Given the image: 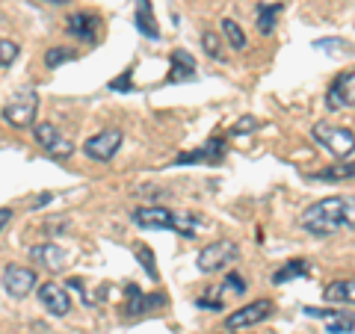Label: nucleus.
Returning <instances> with one entry per match:
<instances>
[{
  "mask_svg": "<svg viewBox=\"0 0 355 334\" xmlns=\"http://www.w3.org/2000/svg\"><path fill=\"white\" fill-rule=\"evenodd\" d=\"M299 225L314 237H331L343 228H355V198L349 195H329L323 202L311 204L302 216Z\"/></svg>",
  "mask_w": 355,
  "mask_h": 334,
  "instance_id": "obj_1",
  "label": "nucleus"
},
{
  "mask_svg": "<svg viewBox=\"0 0 355 334\" xmlns=\"http://www.w3.org/2000/svg\"><path fill=\"white\" fill-rule=\"evenodd\" d=\"M133 222H137L139 228H151V231H178L181 237L193 240L196 228L202 225V219L196 213H172V210H166L160 204H148V207H137L133 210Z\"/></svg>",
  "mask_w": 355,
  "mask_h": 334,
  "instance_id": "obj_2",
  "label": "nucleus"
},
{
  "mask_svg": "<svg viewBox=\"0 0 355 334\" xmlns=\"http://www.w3.org/2000/svg\"><path fill=\"white\" fill-rule=\"evenodd\" d=\"M36 116H39V92L36 89H21V92H15L3 107V121L18 128V130L30 128L33 121H36Z\"/></svg>",
  "mask_w": 355,
  "mask_h": 334,
  "instance_id": "obj_3",
  "label": "nucleus"
},
{
  "mask_svg": "<svg viewBox=\"0 0 355 334\" xmlns=\"http://www.w3.org/2000/svg\"><path fill=\"white\" fill-rule=\"evenodd\" d=\"M311 137L338 160L349 157L355 151V133L349 128H338V125H329V121H320V125H314V130H311Z\"/></svg>",
  "mask_w": 355,
  "mask_h": 334,
  "instance_id": "obj_4",
  "label": "nucleus"
},
{
  "mask_svg": "<svg viewBox=\"0 0 355 334\" xmlns=\"http://www.w3.org/2000/svg\"><path fill=\"white\" fill-rule=\"evenodd\" d=\"M237 243H231V240H216V243H210V246H205L202 252H198V258H196V266L202 270L205 275L210 272H219V270H225V263L231 261H237Z\"/></svg>",
  "mask_w": 355,
  "mask_h": 334,
  "instance_id": "obj_5",
  "label": "nucleus"
},
{
  "mask_svg": "<svg viewBox=\"0 0 355 334\" xmlns=\"http://www.w3.org/2000/svg\"><path fill=\"white\" fill-rule=\"evenodd\" d=\"M275 310V305L270 302V299H258V302H252L246 308H237L234 314H228L225 319V328L228 331H240V328H249V326H258V322H263L266 317H270Z\"/></svg>",
  "mask_w": 355,
  "mask_h": 334,
  "instance_id": "obj_6",
  "label": "nucleus"
},
{
  "mask_svg": "<svg viewBox=\"0 0 355 334\" xmlns=\"http://www.w3.org/2000/svg\"><path fill=\"white\" fill-rule=\"evenodd\" d=\"M326 107L329 109H352L355 107V69L335 77V83H331L326 92Z\"/></svg>",
  "mask_w": 355,
  "mask_h": 334,
  "instance_id": "obj_7",
  "label": "nucleus"
},
{
  "mask_svg": "<svg viewBox=\"0 0 355 334\" xmlns=\"http://www.w3.org/2000/svg\"><path fill=\"white\" fill-rule=\"evenodd\" d=\"M121 130H116V128H110V130H101V133H95L92 139L83 146V151L89 154L92 160H101V163H107V160H113L116 154H119V148H121Z\"/></svg>",
  "mask_w": 355,
  "mask_h": 334,
  "instance_id": "obj_8",
  "label": "nucleus"
},
{
  "mask_svg": "<svg viewBox=\"0 0 355 334\" xmlns=\"http://www.w3.org/2000/svg\"><path fill=\"white\" fill-rule=\"evenodd\" d=\"M36 284H39V278L33 270H27V266H6L3 270V290L12 299L30 296L33 290H36Z\"/></svg>",
  "mask_w": 355,
  "mask_h": 334,
  "instance_id": "obj_9",
  "label": "nucleus"
},
{
  "mask_svg": "<svg viewBox=\"0 0 355 334\" xmlns=\"http://www.w3.org/2000/svg\"><path fill=\"white\" fill-rule=\"evenodd\" d=\"M305 314L323 319L329 334H347L355 328V317L343 308H305Z\"/></svg>",
  "mask_w": 355,
  "mask_h": 334,
  "instance_id": "obj_10",
  "label": "nucleus"
},
{
  "mask_svg": "<svg viewBox=\"0 0 355 334\" xmlns=\"http://www.w3.org/2000/svg\"><path fill=\"white\" fill-rule=\"evenodd\" d=\"M65 30L71 33L74 39H80L86 44L98 42V30H101V18L95 12H71L69 21H65Z\"/></svg>",
  "mask_w": 355,
  "mask_h": 334,
  "instance_id": "obj_11",
  "label": "nucleus"
},
{
  "mask_svg": "<svg viewBox=\"0 0 355 334\" xmlns=\"http://www.w3.org/2000/svg\"><path fill=\"white\" fill-rule=\"evenodd\" d=\"M39 299H42V305L48 308V314L53 317H65L71 310V299H69V290L60 284H42L39 287Z\"/></svg>",
  "mask_w": 355,
  "mask_h": 334,
  "instance_id": "obj_12",
  "label": "nucleus"
},
{
  "mask_svg": "<svg viewBox=\"0 0 355 334\" xmlns=\"http://www.w3.org/2000/svg\"><path fill=\"white\" fill-rule=\"evenodd\" d=\"M222 154H225V139H222V137H214L205 148H196V151L181 154V157L175 160V166H187V163H198V160L216 163V160H222Z\"/></svg>",
  "mask_w": 355,
  "mask_h": 334,
  "instance_id": "obj_13",
  "label": "nucleus"
},
{
  "mask_svg": "<svg viewBox=\"0 0 355 334\" xmlns=\"http://www.w3.org/2000/svg\"><path fill=\"white\" fill-rule=\"evenodd\" d=\"M30 258L36 261L39 266H44V270H62V266H65V252L60 246H53V243L33 246L30 249Z\"/></svg>",
  "mask_w": 355,
  "mask_h": 334,
  "instance_id": "obj_14",
  "label": "nucleus"
},
{
  "mask_svg": "<svg viewBox=\"0 0 355 334\" xmlns=\"http://www.w3.org/2000/svg\"><path fill=\"white\" fill-rule=\"evenodd\" d=\"M133 24H137V30L146 39H160V30H157V18H154L151 0H137V15H133Z\"/></svg>",
  "mask_w": 355,
  "mask_h": 334,
  "instance_id": "obj_15",
  "label": "nucleus"
},
{
  "mask_svg": "<svg viewBox=\"0 0 355 334\" xmlns=\"http://www.w3.org/2000/svg\"><path fill=\"white\" fill-rule=\"evenodd\" d=\"M326 302H340V305H355V278H338V281L326 284L323 290Z\"/></svg>",
  "mask_w": 355,
  "mask_h": 334,
  "instance_id": "obj_16",
  "label": "nucleus"
},
{
  "mask_svg": "<svg viewBox=\"0 0 355 334\" xmlns=\"http://www.w3.org/2000/svg\"><path fill=\"white\" fill-rule=\"evenodd\" d=\"M166 299L163 296H142L139 293V287H128V308H125V314H130V317H139V314H148L151 308H157V305H163Z\"/></svg>",
  "mask_w": 355,
  "mask_h": 334,
  "instance_id": "obj_17",
  "label": "nucleus"
},
{
  "mask_svg": "<svg viewBox=\"0 0 355 334\" xmlns=\"http://www.w3.org/2000/svg\"><path fill=\"white\" fill-rule=\"evenodd\" d=\"M181 80H196V60L187 51L172 53V74L169 83H181Z\"/></svg>",
  "mask_w": 355,
  "mask_h": 334,
  "instance_id": "obj_18",
  "label": "nucleus"
},
{
  "mask_svg": "<svg viewBox=\"0 0 355 334\" xmlns=\"http://www.w3.org/2000/svg\"><path fill=\"white\" fill-rule=\"evenodd\" d=\"M222 36H225V42L231 44L234 51H246V33H243V27L237 24L234 18H225L222 21Z\"/></svg>",
  "mask_w": 355,
  "mask_h": 334,
  "instance_id": "obj_19",
  "label": "nucleus"
},
{
  "mask_svg": "<svg viewBox=\"0 0 355 334\" xmlns=\"http://www.w3.org/2000/svg\"><path fill=\"white\" fill-rule=\"evenodd\" d=\"M314 48H320L323 53H331V57H352V53H355L352 44L343 42V39H317Z\"/></svg>",
  "mask_w": 355,
  "mask_h": 334,
  "instance_id": "obj_20",
  "label": "nucleus"
},
{
  "mask_svg": "<svg viewBox=\"0 0 355 334\" xmlns=\"http://www.w3.org/2000/svg\"><path fill=\"white\" fill-rule=\"evenodd\" d=\"M196 305L205 308V310H222V308H225V284L210 287V290H207L202 299H198Z\"/></svg>",
  "mask_w": 355,
  "mask_h": 334,
  "instance_id": "obj_21",
  "label": "nucleus"
},
{
  "mask_svg": "<svg viewBox=\"0 0 355 334\" xmlns=\"http://www.w3.org/2000/svg\"><path fill=\"white\" fill-rule=\"evenodd\" d=\"M311 177H320V181H349V177H355V163H338L326 172H314Z\"/></svg>",
  "mask_w": 355,
  "mask_h": 334,
  "instance_id": "obj_22",
  "label": "nucleus"
},
{
  "mask_svg": "<svg viewBox=\"0 0 355 334\" xmlns=\"http://www.w3.org/2000/svg\"><path fill=\"white\" fill-rule=\"evenodd\" d=\"M279 12H282V3L258 6V30L263 33V36H270V33L275 30V18H279Z\"/></svg>",
  "mask_w": 355,
  "mask_h": 334,
  "instance_id": "obj_23",
  "label": "nucleus"
},
{
  "mask_svg": "<svg viewBox=\"0 0 355 334\" xmlns=\"http://www.w3.org/2000/svg\"><path fill=\"white\" fill-rule=\"evenodd\" d=\"M308 272V263L305 261H291V263H284L279 272L272 275V284H284V281H291V278H299V275H305Z\"/></svg>",
  "mask_w": 355,
  "mask_h": 334,
  "instance_id": "obj_24",
  "label": "nucleus"
},
{
  "mask_svg": "<svg viewBox=\"0 0 355 334\" xmlns=\"http://www.w3.org/2000/svg\"><path fill=\"white\" fill-rule=\"evenodd\" d=\"M33 137H36V142H39V146H42L44 151H48V148L53 146V142L60 139V130L53 128L51 121H44V125H36V130H33Z\"/></svg>",
  "mask_w": 355,
  "mask_h": 334,
  "instance_id": "obj_25",
  "label": "nucleus"
},
{
  "mask_svg": "<svg viewBox=\"0 0 355 334\" xmlns=\"http://www.w3.org/2000/svg\"><path fill=\"white\" fill-rule=\"evenodd\" d=\"M18 53H21V48L15 42H9V39H0V71L3 69H9L15 60H18Z\"/></svg>",
  "mask_w": 355,
  "mask_h": 334,
  "instance_id": "obj_26",
  "label": "nucleus"
},
{
  "mask_svg": "<svg viewBox=\"0 0 355 334\" xmlns=\"http://www.w3.org/2000/svg\"><path fill=\"white\" fill-rule=\"evenodd\" d=\"M71 60H74V51L69 48H48V53H44V65L48 69H57V65L71 62Z\"/></svg>",
  "mask_w": 355,
  "mask_h": 334,
  "instance_id": "obj_27",
  "label": "nucleus"
},
{
  "mask_svg": "<svg viewBox=\"0 0 355 334\" xmlns=\"http://www.w3.org/2000/svg\"><path fill=\"white\" fill-rule=\"evenodd\" d=\"M202 44H205V53L210 60H222L225 53H222V42L216 33H202Z\"/></svg>",
  "mask_w": 355,
  "mask_h": 334,
  "instance_id": "obj_28",
  "label": "nucleus"
},
{
  "mask_svg": "<svg viewBox=\"0 0 355 334\" xmlns=\"http://www.w3.org/2000/svg\"><path fill=\"white\" fill-rule=\"evenodd\" d=\"M137 258L142 263V270H146L151 278H157V263H154V252L148 246H137Z\"/></svg>",
  "mask_w": 355,
  "mask_h": 334,
  "instance_id": "obj_29",
  "label": "nucleus"
},
{
  "mask_svg": "<svg viewBox=\"0 0 355 334\" xmlns=\"http://www.w3.org/2000/svg\"><path fill=\"white\" fill-rule=\"evenodd\" d=\"M48 154H51L53 160H69L71 154H74V146H71V142H65V139L60 137V139H57V142H53V146L48 148Z\"/></svg>",
  "mask_w": 355,
  "mask_h": 334,
  "instance_id": "obj_30",
  "label": "nucleus"
},
{
  "mask_svg": "<svg viewBox=\"0 0 355 334\" xmlns=\"http://www.w3.org/2000/svg\"><path fill=\"white\" fill-rule=\"evenodd\" d=\"M258 128H261V121L254 116H243V121H237V125L231 128V133L237 137V133H249V130H258Z\"/></svg>",
  "mask_w": 355,
  "mask_h": 334,
  "instance_id": "obj_31",
  "label": "nucleus"
},
{
  "mask_svg": "<svg viewBox=\"0 0 355 334\" xmlns=\"http://www.w3.org/2000/svg\"><path fill=\"white\" fill-rule=\"evenodd\" d=\"M110 89H113V92H130V89H133L130 71H125L121 77H116V80H110Z\"/></svg>",
  "mask_w": 355,
  "mask_h": 334,
  "instance_id": "obj_32",
  "label": "nucleus"
},
{
  "mask_svg": "<svg viewBox=\"0 0 355 334\" xmlns=\"http://www.w3.org/2000/svg\"><path fill=\"white\" fill-rule=\"evenodd\" d=\"M225 284L234 290L237 296H243L246 293V281H243V275H237V272H231V275H225Z\"/></svg>",
  "mask_w": 355,
  "mask_h": 334,
  "instance_id": "obj_33",
  "label": "nucleus"
},
{
  "mask_svg": "<svg viewBox=\"0 0 355 334\" xmlns=\"http://www.w3.org/2000/svg\"><path fill=\"white\" fill-rule=\"evenodd\" d=\"M9 219H12V210H9V207H0V231L9 225Z\"/></svg>",
  "mask_w": 355,
  "mask_h": 334,
  "instance_id": "obj_34",
  "label": "nucleus"
},
{
  "mask_svg": "<svg viewBox=\"0 0 355 334\" xmlns=\"http://www.w3.org/2000/svg\"><path fill=\"white\" fill-rule=\"evenodd\" d=\"M69 287H71V290H80V293H83V281H80V278H71Z\"/></svg>",
  "mask_w": 355,
  "mask_h": 334,
  "instance_id": "obj_35",
  "label": "nucleus"
},
{
  "mask_svg": "<svg viewBox=\"0 0 355 334\" xmlns=\"http://www.w3.org/2000/svg\"><path fill=\"white\" fill-rule=\"evenodd\" d=\"M48 202H51V195H39V198H36V204H33V207H44Z\"/></svg>",
  "mask_w": 355,
  "mask_h": 334,
  "instance_id": "obj_36",
  "label": "nucleus"
},
{
  "mask_svg": "<svg viewBox=\"0 0 355 334\" xmlns=\"http://www.w3.org/2000/svg\"><path fill=\"white\" fill-rule=\"evenodd\" d=\"M44 3H53V6H60V3H69V0H44Z\"/></svg>",
  "mask_w": 355,
  "mask_h": 334,
  "instance_id": "obj_37",
  "label": "nucleus"
},
{
  "mask_svg": "<svg viewBox=\"0 0 355 334\" xmlns=\"http://www.w3.org/2000/svg\"><path fill=\"white\" fill-rule=\"evenodd\" d=\"M225 334H234V331H225Z\"/></svg>",
  "mask_w": 355,
  "mask_h": 334,
  "instance_id": "obj_38",
  "label": "nucleus"
}]
</instances>
